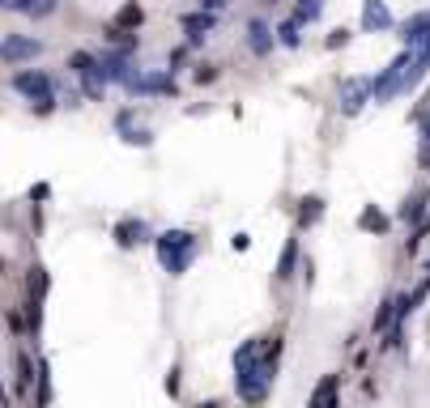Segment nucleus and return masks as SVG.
<instances>
[{
	"instance_id": "obj_1",
	"label": "nucleus",
	"mask_w": 430,
	"mask_h": 408,
	"mask_svg": "<svg viewBox=\"0 0 430 408\" xmlns=\"http://www.w3.org/2000/svg\"><path fill=\"white\" fill-rule=\"evenodd\" d=\"M154 251H158V260L170 276H184L188 264L196 260V234L192 229H166V234L154 238Z\"/></svg>"
},
{
	"instance_id": "obj_2",
	"label": "nucleus",
	"mask_w": 430,
	"mask_h": 408,
	"mask_svg": "<svg viewBox=\"0 0 430 408\" xmlns=\"http://www.w3.org/2000/svg\"><path fill=\"white\" fill-rule=\"evenodd\" d=\"M68 68L81 76V85H86V94H90L94 102L107 94V68H103V60H98V56H90V51H72V56H68Z\"/></svg>"
},
{
	"instance_id": "obj_3",
	"label": "nucleus",
	"mask_w": 430,
	"mask_h": 408,
	"mask_svg": "<svg viewBox=\"0 0 430 408\" xmlns=\"http://www.w3.org/2000/svg\"><path fill=\"white\" fill-rule=\"evenodd\" d=\"M43 56V43L30 39V34H5L0 39V60L5 64H26V60H39Z\"/></svg>"
},
{
	"instance_id": "obj_4",
	"label": "nucleus",
	"mask_w": 430,
	"mask_h": 408,
	"mask_svg": "<svg viewBox=\"0 0 430 408\" xmlns=\"http://www.w3.org/2000/svg\"><path fill=\"white\" fill-rule=\"evenodd\" d=\"M13 90H17L21 98H30V102H39V98H52V94H56L52 76H47L43 68H26V72H13Z\"/></svg>"
},
{
	"instance_id": "obj_5",
	"label": "nucleus",
	"mask_w": 430,
	"mask_h": 408,
	"mask_svg": "<svg viewBox=\"0 0 430 408\" xmlns=\"http://www.w3.org/2000/svg\"><path fill=\"white\" fill-rule=\"evenodd\" d=\"M103 68H107V81H119V85L128 90V94L137 90V76H141V72L133 68V60L124 56V51H111V56L103 60Z\"/></svg>"
},
{
	"instance_id": "obj_6",
	"label": "nucleus",
	"mask_w": 430,
	"mask_h": 408,
	"mask_svg": "<svg viewBox=\"0 0 430 408\" xmlns=\"http://www.w3.org/2000/svg\"><path fill=\"white\" fill-rule=\"evenodd\" d=\"M371 98V81H345L341 85V115H358Z\"/></svg>"
},
{
	"instance_id": "obj_7",
	"label": "nucleus",
	"mask_w": 430,
	"mask_h": 408,
	"mask_svg": "<svg viewBox=\"0 0 430 408\" xmlns=\"http://www.w3.org/2000/svg\"><path fill=\"white\" fill-rule=\"evenodd\" d=\"M430 39V9H422V13H413L409 21L400 26V43L404 47H422Z\"/></svg>"
},
{
	"instance_id": "obj_8",
	"label": "nucleus",
	"mask_w": 430,
	"mask_h": 408,
	"mask_svg": "<svg viewBox=\"0 0 430 408\" xmlns=\"http://www.w3.org/2000/svg\"><path fill=\"white\" fill-rule=\"evenodd\" d=\"M362 30H367V34L392 30V13H388L384 0H367V5H362Z\"/></svg>"
},
{
	"instance_id": "obj_9",
	"label": "nucleus",
	"mask_w": 430,
	"mask_h": 408,
	"mask_svg": "<svg viewBox=\"0 0 430 408\" xmlns=\"http://www.w3.org/2000/svg\"><path fill=\"white\" fill-rule=\"evenodd\" d=\"M115 132L128 141V145H149V141H154V132H149V127H141L133 111H119V115H115Z\"/></svg>"
},
{
	"instance_id": "obj_10",
	"label": "nucleus",
	"mask_w": 430,
	"mask_h": 408,
	"mask_svg": "<svg viewBox=\"0 0 430 408\" xmlns=\"http://www.w3.org/2000/svg\"><path fill=\"white\" fill-rule=\"evenodd\" d=\"M145 238H154L145 221H137V217H124V221H115V243H119V247H141Z\"/></svg>"
},
{
	"instance_id": "obj_11",
	"label": "nucleus",
	"mask_w": 430,
	"mask_h": 408,
	"mask_svg": "<svg viewBox=\"0 0 430 408\" xmlns=\"http://www.w3.org/2000/svg\"><path fill=\"white\" fill-rule=\"evenodd\" d=\"M213 26H217V17L205 13V9H200V13H184V34H188V43H205V34L213 30Z\"/></svg>"
},
{
	"instance_id": "obj_12",
	"label": "nucleus",
	"mask_w": 430,
	"mask_h": 408,
	"mask_svg": "<svg viewBox=\"0 0 430 408\" xmlns=\"http://www.w3.org/2000/svg\"><path fill=\"white\" fill-rule=\"evenodd\" d=\"M247 47L256 51V56H268V51H273V30H268V21H260V17L247 21Z\"/></svg>"
},
{
	"instance_id": "obj_13",
	"label": "nucleus",
	"mask_w": 430,
	"mask_h": 408,
	"mask_svg": "<svg viewBox=\"0 0 430 408\" xmlns=\"http://www.w3.org/2000/svg\"><path fill=\"white\" fill-rule=\"evenodd\" d=\"M337 391H341V378H337V374H328L320 387H315V396H311L307 408H337Z\"/></svg>"
},
{
	"instance_id": "obj_14",
	"label": "nucleus",
	"mask_w": 430,
	"mask_h": 408,
	"mask_svg": "<svg viewBox=\"0 0 430 408\" xmlns=\"http://www.w3.org/2000/svg\"><path fill=\"white\" fill-rule=\"evenodd\" d=\"M30 382H35V362H30V353H17L13 357V391L21 396Z\"/></svg>"
},
{
	"instance_id": "obj_15",
	"label": "nucleus",
	"mask_w": 430,
	"mask_h": 408,
	"mask_svg": "<svg viewBox=\"0 0 430 408\" xmlns=\"http://www.w3.org/2000/svg\"><path fill=\"white\" fill-rule=\"evenodd\" d=\"M294 264H298V238H286V247H282V260H277V280H290L294 276Z\"/></svg>"
},
{
	"instance_id": "obj_16",
	"label": "nucleus",
	"mask_w": 430,
	"mask_h": 408,
	"mask_svg": "<svg viewBox=\"0 0 430 408\" xmlns=\"http://www.w3.org/2000/svg\"><path fill=\"white\" fill-rule=\"evenodd\" d=\"M320 217H324V200L320 196H307V200L298 204V229H311Z\"/></svg>"
},
{
	"instance_id": "obj_17",
	"label": "nucleus",
	"mask_w": 430,
	"mask_h": 408,
	"mask_svg": "<svg viewBox=\"0 0 430 408\" xmlns=\"http://www.w3.org/2000/svg\"><path fill=\"white\" fill-rule=\"evenodd\" d=\"M358 229H367V234H388L392 221H388V217L371 204V209H362V217H358Z\"/></svg>"
},
{
	"instance_id": "obj_18",
	"label": "nucleus",
	"mask_w": 430,
	"mask_h": 408,
	"mask_svg": "<svg viewBox=\"0 0 430 408\" xmlns=\"http://www.w3.org/2000/svg\"><path fill=\"white\" fill-rule=\"evenodd\" d=\"M26 289H30V306H39L43 302V294H47V268H30V276H26Z\"/></svg>"
},
{
	"instance_id": "obj_19",
	"label": "nucleus",
	"mask_w": 430,
	"mask_h": 408,
	"mask_svg": "<svg viewBox=\"0 0 430 408\" xmlns=\"http://www.w3.org/2000/svg\"><path fill=\"white\" fill-rule=\"evenodd\" d=\"M320 9H324V0H294V21L307 26V21L320 17Z\"/></svg>"
},
{
	"instance_id": "obj_20",
	"label": "nucleus",
	"mask_w": 430,
	"mask_h": 408,
	"mask_svg": "<svg viewBox=\"0 0 430 408\" xmlns=\"http://www.w3.org/2000/svg\"><path fill=\"white\" fill-rule=\"evenodd\" d=\"M277 43H282V47H298V43H302V34H298V21H294V17L277 26Z\"/></svg>"
},
{
	"instance_id": "obj_21",
	"label": "nucleus",
	"mask_w": 430,
	"mask_h": 408,
	"mask_svg": "<svg viewBox=\"0 0 430 408\" xmlns=\"http://www.w3.org/2000/svg\"><path fill=\"white\" fill-rule=\"evenodd\" d=\"M388 323H396V298H384V306L375 311V332H384Z\"/></svg>"
},
{
	"instance_id": "obj_22",
	"label": "nucleus",
	"mask_w": 430,
	"mask_h": 408,
	"mask_svg": "<svg viewBox=\"0 0 430 408\" xmlns=\"http://www.w3.org/2000/svg\"><path fill=\"white\" fill-rule=\"evenodd\" d=\"M115 26H119V30H133V26H141V9L133 5V0L119 9V21H115Z\"/></svg>"
},
{
	"instance_id": "obj_23",
	"label": "nucleus",
	"mask_w": 430,
	"mask_h": 408,
	"mask_svg": "<svg viewBox=\"0 0 430 408\" xmlns=\"http://www.w3.org/2000/svg\"><path fill=\"white\" fill-rule=\"evenodd\" d=\"M422 196H409V200H404V209H400V221H422Z\"/></svg>"
},
{
	"instance_id": "obj_24",
	"label": "nucleus",
	"mask_w": 430,
	"mask_h": 408,
	"mask_svg": "<svg viewBox=\"0 0 430 408\" xmlns=\"http://www.w3.org/2000/svg\"><path fill=\"white\" fill-rule=\"evenodd\" d=\"M35 0H0V9H9V13H30Z\"/></svg>"
},
{
	"instance_id": "obj_25",
	"label": "nucleus",
	"mask_w": 430,
	"mask_h": 408,
	"mask_svg": "<svg viewBox=\"0 0 430 408\" xmlns=\"http://www.w3.org/2000/svg\"><path fill=\"white\" fill-rule=\"evenodd\" d=\"M213 76H217V68H213V64H200V72H196V81H200V85H209Z\"/></svg>"
},
{
	"instance_id": "obj_26",
	"label": "nucleus",
	"mask_w": 430,
	"mask_h": 408,
	"mask_svg": "<svg viewBox=\"0 0 430 408\" xmlns=\"http://www.w3.org/2000/svg\"><path fill=\"white\" fill-rule=\"evenodd\" d=\"M47 111H56V94H52V98H39V102H35V115H47Z\"/></svg>"
},
{
	"instance_id": "obj_27",
	"label": "nucleus",
	"mask_w": 430,
	"mask_h": 408,
	"mask_svg": "<svg viewBox=\"0 0 430 408\" xmlns=\"http://www.w3.org/2000/svg\"><path fill=\"white\" fill-rule=\"evenodd\" d=\"M226 5H231V0H200V9H205V13H217V9H226Z\"/></svg>"
},
{
	"instance_id": "obj_28",
	"label": "nucleus",
	"mask_w": 430,
	"mask_h": 408,
	"mask_svg": "<svg viewBox=\"0 0 430 408\" xmlns=\"http://www.w3.org/2000/svg\"><path fill=\"white\" fill-rule=\"evenodd\" d=\"M345 43H349V30H337L333 39H328V47H345Z\"/></svg>"
},
{
	"instance_id": "obj_29",
	"label": "nucleus",
	"mask_w": 430,
	"mask_h": 408,
	"mask_svg": "<svg viewBox=\"0 0 430 408\" xmlns=\"http://www.w3.org/2000/svg\"><path fill=\"white\" fill-rule=\"evenodd\" d=\"M200 408H217V404H213V400H209V404H200Z\"/></svg>"
}]
</instances>
